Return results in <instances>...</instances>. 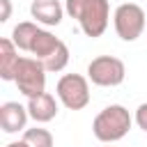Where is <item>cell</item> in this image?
<instances>
[{
    "instance_id": "cell-16",
    "label": "cell",
    "mask_w": 147,
    "mask_h": 147,
    "mask_svg": "<svg viewBox=\"0 0 147 147\" xmlns=\"http://www.w3.org/2000/svg\"><path fill=\"white\" fill-rule=\"evenodd\" d=\"M0 5H2V14H0V21L5 23V21H9V16H11V2H9V0H0Z\"/></svg>"
},
{
    "instance_id": "cell-3",
    "label": "cell",
    "mask_w": 147,
    "mask_h": 147,
    "mask_svg": "<svg viewBox=\"0 0 147 147\" xmlns=\"http://www.w3.org/2000/svg\"><path fill=\"white\" fill-rule=\"evenodd\" d=\"M46 67L41 60L37 57H23L18 60V67H16V74H14V83L18 87V92L28 99L32 96H39L46 92Z\"/></svg>"
},
{
    "instance_id": "cell-15",
    "label": "cell",
    "mask_w": 147,
    "mask_h": 147,
    "mask_svg": "<svg viewBox=\"0 0 147 147\" xmlns=\"http://www.w3.org/2000/svg\"><path fill=\"white\" fill-rule=\"evenodd\" d=\"M133 122L138 124V129H142L147 133V103H140L136 108V115H133Z\"/></svg>"
},
{
    "instance_id": "cell-5",
    "label": "cell",
    "mask_w": 147,
    "mask_h": 147,
    "mask_svg": "<svg viewBox=\"0 0 147 147\" xmlns=\"http://www.w3.org/2000/svg\"><path fill=\"white\" fill-rule=\"evenodd\" d=\"M57 101L69 110H83L90 103V78L80 74H64L55 85Z\"/></svg>"
},
{
    "instance_id": "cell-1",
    "label": "cell",
    "mask_w": 147,
    "mask_h": 147,
    "mask_svg": "<svg viewBox=\"0 0 147 147\" xmlns=\"http://www.w3.org/2000/svg\"><path fill=\"white\" fill-rule=\"evenodd\" d=\"M64 9L71 18L78 21L85 37H101L110 23L108 0H64Z\"/></svg>"
},
{
    "instance_id": "cell-13",
    "label": "cell",
    "mask_w": 147,
    "mask_h": 147,
    "mask_svg": "<svg viewBox=\"0 0 147 147\" xmlns=\"http://www.w3.org/2000/svg\"><path fill=\"white\" fill-rule=\"evenodd\" d=\"M41 62H44V67H46L48 74H57V71H62V69L69 64V46H67L64 41H60L57 48H55L48 57H44Z\"/></svg>"
},
{
    "instance_id": "cell-4",
    "label": "cell",
    "mask_w": 147,
    "mask_h": 147,
    "mask_svg": "<svg viewBox=\"0 0 147 147\" xmlns=\"http://www.w3.org/2000/svg\"><path fill=\"white\" fill-rule=\"evenodd\" d=\"M113 25H115V32L122 41H136L147 25L145 9L136 2H122L115 7Z\"/></svg>"
},
{
    "instance_id": "cell-17",
    "label": "cell",
    "mask_w": 147,
    "mask_h": 147,
    "mask_svg": "<svg viewBox=\"0 0 147 147\" xmlns=\"http://www.w3.org/2000/svg\"><path fill=\"white\" fill-rule=\"evenodd\" d=\"M5 147H30V145H28V142L21 138V140H16V142H9V145H5Z\"/></svg>"
},
{
    "instance_id": "cell-6",
    "label": "cell",
    "mask_w": 147,
    "mask_h": 147,
    "mask_svg": "<svg viewBox=\"0 0 147 147\" xmlns=\"http://www.w3.org/2000/svg\"><path fill=\"white\" fill-rule=\"evenodd\" d=\"M87 78L99 87H117L126 78V67L115 55H99L87 64Z\"/></svg>"
},
{
    "instance_id": "cell-8",
    "label": "cell",
    "mask_w": 147,
    "mask_h": 147,
    "mask_svg": "<svg viewBox=\"0 0 147 147\" xmlns=\"http://www.w3.org/2000/svg\"><path fill=\"white\" fill-rule=\"evenodd\" d=\"M64 7L60 5V0H34L30 5V14L37 23L41 25H60L62 23V16H64Z\"/></svg>"
},
{
    "instance_id": "cell-11",
    "label": "cell",
    "mask_w": 147,
    "mask_h": 147,
    "mask_svg": "<svg viewBox=\"0 0 147 147\" xmlns=\"http://www.w3.org/2000/svg\"><path fill=\"white\" fill-rule=\"evenodd\" d=\"M39 25L37 23H32V21H21L14 30H11V41L18 46V51H25V53H30V48H32V41H34V37L39 34Z\"/></svg>"
},
{
    "instance_id": "cell-14",
    "label": "cell",
    "mask_w": 147,
    "mask_h": 147,
    "mask_svg": "<svg viewBox=\"0 0 147 147\" xmlns=\"http://www.w3.org/2000/svg\"><path fill=\"white\" fill-rule=\"evenodd\" d=\"M23 140H25L30 147H53V145H55L53 133H51L48 129H41V126L25 129V131H23Z\"/></svg>"
},
{
    "instance_id": "cell-9",
    "label": "cell",
    "mask_w": 147,
    "mask_h": 147,
    "mask_svg": "<svg viewBox=\"0 0 147 147\" xmlns=\"http://www.w3.org/2000/svg\"><path fill=\"white\" fill-rule=\"evenodd\" d=\"M28 113H30V117L37 124H46V122L55 119V115H57V101H55V96L51 92H44L39 96L28 99Z\"/></svg>"
},
{
    "instance_id": "cell-7",
    "label": "cell",
    "mask_w": 147,
    "mask_h": 147,
    "mask_svg": "<svg viewBox=\"0 0 147 147\" xmlns=\"http://www.w3.org/2000/svg\"><path fill=\"white\" fill-rule=\"evenodd\" d=\"M28 106L18 103V101H5L0 106V126L5 133H18V131H25V124H28Z\"/></svg>"
},
{
    "instance_id": "cell-2",
    "label": "cell",
    "mask_w": 147,
    "mask_h": 147,
    "mask_svg": "<svg viewBox=\"0 0 147 147\" xmlns=\"http://www.w3.org/2000/svg\"><path fill=\"white\" fill-rule=\"evenodd\" d=\"M133 117L122 103H110L106 106L92 122V133L99 142H117L131 131Z\"/></svg>"
},
{
    "instance_id": "cell-12",
    "label": "cell",
    "mask_w": 147,
    "mask_h": 147,
    "mask_svg": "<svg viewBox=\"0 0 147 147\" xmlns=\"http://www.w3.org/2000/svg\"><path fill=\"white\" fill-rule=\"evenodd\" d=\"M62 39H57L53 32H48V30H39V34L34 37V41H32V48H30V53H32V57H37V60H44V57H48L55 48H57V44H60Z\"/></svg>"
},
{
    "instance_id": "cell-10",
    "label": "cell",
    "mask_w": 147,
    "mask_h": 147,
    "mask_svg": "<svg viewBox=\"0 0 147 147\" xmlns=\"http://www.w3.org/2000/svg\"><path fill=\"white\" fill-rule=\"evenodd\" d=\"M18 46L11 41V37L0 39V78L2 80H14L16 67H18Z\"/></svg>"
}]
</instances>
